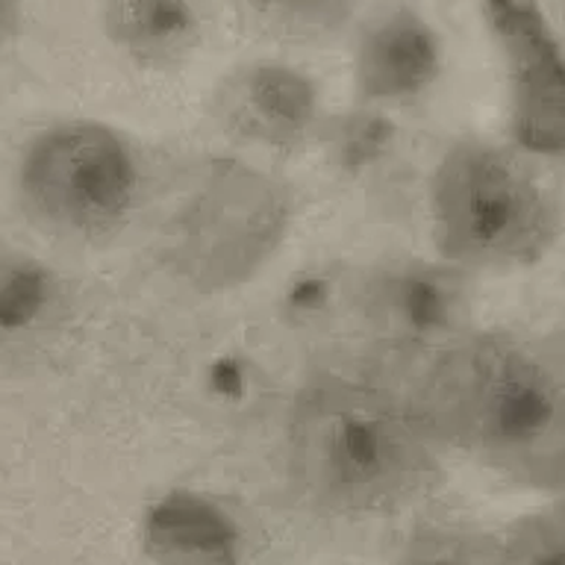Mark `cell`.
Instances as JSON below:
<instances>
[{
    "label": "cell",
    "instance_id": "6da1fadb",
    "mask_svg": "<svg viewBox=\"0 0 565 565\" xmlns=\"http://www.w3.org/2000/svg\"><path fill=\"white\" fill-rule=\"evenodd\" d=\"M433 439L536 489L565 486V339L468 330L439 348L415 395Z\"/></svg>",
    "mask_w": 565,
    "mask_h": 565
},
{
    "label": "cell",
    "instance_id": "7a4b0ae2",
    "mask_svg": "<svg viewBox=\"0 0 565 565\" xmlns=\"http://www.w3.org/2000/svg\"><path fill=\"white\" fill-rule=\"evenodd\" d=\"M286 448L303 492L342 515L397 510L439 475V441L415 404L342 374L300 388L286 422Z\"/></svg>",
    "mask_w": 565,
    "mask_h": 565
},
{
    "label": "cell",
    "instance_id": "3957f363",
    "mask_svg": "<svg viewBox=\"0 0 565 565\" xmlns=\"http://www.w3.org/2000/svg\"><path fill=\"white\" fill-rule=\"evenodd\" d=\"M427 210L441 259L471 274L536 265L563 230V206L527 153L483 139L441 153Z\"/></svg>",
    "mask_w": 565,
    "mask_h": 565
},
{
    "label": "cell",
    "instance_id": "277c9868",
    "mask_svg": "<svg viewBox=\"0 0 565 565\" xmlns=\"http://www.w3.org/2000/svg\"><path fill=\"white\" fill-rule=\"evenodd\" d=\"M289 224V192L271 174L218 162L177 210L166 233L168 263L194 289H236L277 254Z\"/></svg>",
    "mask_w": 565,
    "mask_h": 565
},
{
    "label": "cell",
    "instance_id": "5b68a950",
    "mask_svg": "<svg viewBox=\"0 0 565 565\" xmlns=\"http://www.w3.org/2000/svg\"><path fill=\"white\" fill-rule=\"evenodd\" d=\"M18 189L26 210L47 227L97 236L118 227L136 206L139 157L109 124H53L26 145Z\"/></svg>",
    "mask_w": 565,
    "mask_h": 565
},
{
    "label": "cell",
    "instance_id": "8992f818",
    "mask_svg": "<svg viewBox=\"0 0 565 565\" xmlns=\"http://www.w3.org/2000/svg\"><path fill=\"white\" fill-rule=\"evenodd\" d=\"M351 303L377 335L397 344L445 348L471 324V271L448 259L404 256L362 274Z\"/></svg>",
    "mask_w": 565,
    "mask_h": 565
},
{
    "label": "cell",
    "instance_id": "52a82bcc",
    "mask_svg": "<svg viewBox=\"0 0 565 565\" xmlns=\"http://www.w3.org/2000/svg\"><path fill=\"white\" fill-rule=\"evenodd\" d=\"M441 39L413 7H388L362 26L353 86L365 106H404L427 95L441 74Z\"/></svg>",
    "mask_w": 565,
    "mask_h": 565
},
{
    "label": "cell",
    "instance_id": "ba28073f",
    "mask_svg": "<svg viewBox=\"0 0 565 565\" xmlns=\"http://www.w3.org/2000/svg\"><path fill=\"white\" fill-rule=\"evenodd\" d=\"M221 124L263 148H295L321 130L316 79L286 62H250L224 83Z\"/></svg>",
    "mask_w": 565,
    "mask_h": 565
},
{
    "label": "cell",
    "instance_id": "9c48e42d",
    "mask_svg": "<svg viewBox=\"0 0 565 565\" xmlns=\"http://www.w3.org/2000/svg\"><path fill=\"white\" fill-rule=\"evenodd\" d=\"M145 542L162 565H236L238 530L206 494L168 492L150 507Z\"/></svg>",
    "mask_w": 565,
    "mask_h": 565
},
{
    "label": "cell",
    "instance_id": "30bf717a",
    "mask_svg": "<svg viewBox=\"0 0 565 565\" xmlns=\"http://www.w3.org/2000/svg\"><path fill=\"white\" fill-rule=\"evenodd\" d=\"M106 35L145 68H168L198 47L203 18L198 0H106Z\"/></svg>",
    "mask_w": 565,
    "mask_h": 565
},
{
    "label": "cell",
    "instance_id": "8fae6325",
    "mask_svg": "<svg viewBox=\"0 0 565 565\" xmlns=\"http://www.w3.org/2000/svg\"><path fill=\"white\" fill-rule=\"evenodd\" d=\"M68 312V286L39 256L0 254V348L21 351L53 333Z\"/></svg>",
    "mask_w": 565,
    "mask_h": 565
},
{
    "label": "cell",
    "instance_id": "7c38bea8",
    "mask_svg": "<svg viewBox=\"0 0 565 565\" xmlns=\"http://www.w3.org/2000/svg\"><path fill=\"white\" fill-rule=\"evenodd\" d=\"M512 141L530 159L565 162V53L510 68Z\"/></svg>",
    "mask_w": 565,
    "mask_h": 565
},
{
    "label": "cell",
    "instance_id": "4fadbf2b",
    "mask_svg": "<svg viewBox=\"0 0 565 565\" xmlns=\"http://www.w3.org/2000/svg\"><path fill=\"white\" fill-rule=\"evenodd\" d=\"M327 141L333 150V162L351 174L377 171L395 157V127L377 106H365L360 113L344 115L342 121L327 124Z\"/></svg>",
    "mask_w": 565,
    "mask_h": 565
},
{
    "label": "cell",
    "instance_id": "5bb4252c",
    "mask_svg": "<svg viewBox=\"0 0 565 565\" xmlns=\"http://www.w3.org/2000/svg\"><path fill=\"white\" fill-rule=\"evenodd\" d=\"M401 565H501V539L480 530L427 524L406 539Z\"/></svg>",
    "mask_w": 565,
    "mask_h": 565
},
{
    "label": "cell",
    "instance_id": "9a60e30c",
    "mask_svg": "<svg viewBox=\"0 0 565 565\" xmlns=\"http://www.w3.org/2000/svg\"><path fill=\"white\" fill-rule=\"evenodd\" d=\"M501 565H565V512L519 521L501 539Z\"/></svg>",
    "mask_w": 565,
    "mask_h": 565
},
{
    "label": "cell",
    "instance_id": "2e32d148",
    "mask_svg": "<svg viewBox=\"0 0 565 565\" xmlns=\"http://www.w3.org/2000/svg\"><path fill=\"white\" fill-rule=\"evenodd\" d=\"M250 7L295 33H330L351 15L353 0H250Z\"/></svg>",
    "mask_w": 565,
    "mask_h": 565
},
{
    "label": "cell",
    "instance_id": "e0dca14e",
    "mask_svg": "<svg viewBox=\"0 0 565 565\" xmlns=\"http://www.w3.org/2000/svg\"><path fill=\"white\" fill-rule=\"evenodd\" d=\"M335 280L324 271H307L295 277L286 289L282 307L298 324H316L333 312L335 303Z\"/></svg>",
    "mask_w": 565,
    "mask_h": 565
},
{
    "label": "cell",
    "instance_id": "ac0fdd59",
    "mask_svg": "<svg viewBox=\"0 0 565 565\" xmlns=\"http://www.w3.org/2000/svg\"><path fill=\"white\" fill-rule=\"evenodd\" d=\"M18 24V0H0V47L12 39Z\"/></svg>",
    "mask_w": 565,
    "mask_h": 565
},
{
    "label": "cell",
    "instance_id": "d6986e66",
    "mask_svg": "<svg viewBox=\"0 0 565 565\" xmlns=\"http://www.w3.org/2000/svg\"><path fill=\"white\" fill-rule=\"evenodd\" d=\"M559 492H563V501H559V510L565 512V486H563V489H559Z\"/></svg>",
    "mask_w": 565,
    "mask_h": 565
},
{
    "label": "cell",
    "instance_id": "ffe728a7",
    "mask_svg": "<svg viewBox=\"0 0 565 565\" xmlns=\"http://www.w3.org/2000/svg\"><path fill=\"white\" fill-rule=\"evenodd\" d=\"M559 9H563V15H565V0H559Z\"/></svg>",
    "mask_w": 565,
    "mask_h": 565
}]
</instances>
